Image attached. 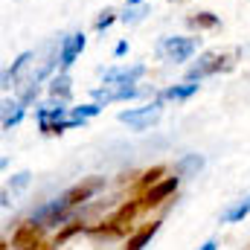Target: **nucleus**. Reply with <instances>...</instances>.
Returning a JSON list of instances; mask_svg holds the SVG:
<instances>
[{"label": "nucleus", "mask_w": 250, "mask_h": 250, "mask_svg": "<svg viewBox=\"0 0 250 250\" xmlns=\"http://www.w3.org/2000/svg\"><path fill=\"white\" fill-rule=\"evenodd\" d=\"M125 53H128V44L120 41V44H117V50H114V56H125Z\"/></svg>", "instance_id": "412c9836"}, {"label": "nucleus", "mask_w": 250, "mask_h": 250, "mask_svg": "<svg viewBox=\"0 0 250 250\" xmlns=\"http://www.w3.org/2000/svg\"><path fill=\"white\" fill-rule=\"evenodd\" d=\"M84 41H87V38H84L82 32H73V35H67L62 41V50H59V64H62V70H67L70 64L76 62V56L84 50Z\"/></svg>", "instance_id": "39448f33"}, {"label": "nucleus", "mask_w": 250, "mask_h": 250, "mask_svg": "<svg viewBox=\"0 0 250 250\" xmlns=\"http://www.w3.org/2000/svg\"><path fill=\"white\" fill-rule=\"evenodd\" d=\"M32 59H35V53H23V56H18V62L3 73V87H15V82H18V79H21V73L32 64Z\"/></svg>", "instance_id": "0eeeda50"}, {"label": "nucleus", "mask_w": 250, "mask_h": 250, "mask_svg": "<svg viewBox=\"0 0 250 250\" xmlns=\"http://www.w3.org/2000/svg\"><path fill=\"white\" fill-rule=\"evenodd\" d=\"M175 189H178V178H166L163 184H157V187L146 195V207H154V204H160V201H163V198H169Z\"/></svg>", "instance_id": "6e6552de"}, {"label": "nucleus", "mask_w": 250, "mask_h": 250, "mask_svg": "<svg viewBox=\"0 0 250 250\" xmlns=\"http://www.w3.org/2000/svg\"><path fill=\"white\" fill-rule=\"evenodd\" d=\"M99 187H102V181H90V184H84V187L79 184L76 189H70V192H67V201H70V204H79V201L90 198V195H93Z\"/></svg>", "instance_id": "f8f14e48"}, {"label": "nucleus", "mask_w": 250, "mask_h": 250, "mask_svg": "<svg viewBox=\"0 0 250 250\" xmlns=\"http://www.w3.org/2000/svg\"><path fill=\"white\" fill-rule=\"evenodd\" d=\"M143 18H146V9H143L140 3H137V6H131V9H125V12H123V21H125V23H140Z\"/></svg>", "instance_id": "dca6fc26"}, {"label": "nucleus", "mask_w": 250, "mask_h": 250, "mask_svg": "<svg viewBox=\"0 0 250 250\" xmlns=\"http://www.w3.org/2000/svg\"><path fill=\"white\" fill-rule=\"evenodd\" d=\"M137 3H143V0H128V6H137Z\"/></svg>", "instance_id": "5701e85b"}, {"label": "nucleus", "mask_w": 250, "mask_h": 250, "mask_svg": "<svg viewBox=\"0 0 250 250\" xmlns=\"http://www.w3.org/2000/svg\"><path fill=\"white\" fill-rule=\"evenodd\" d=\"M192 26H215V18L204 15V18H192Z\"/></svg>", "instance_id": "f3484780"}, {"label": "nucleus", "mask_w": 250, "mask_h": 250, "mask_svg": "<svg viewBox=\"0 0 250 250\" xmlns=\"http://www.w3.org/2000/svg\"><path fill=\"white\" fill-rule=\"evenodd\" d=\"M160 114H163V105H160V99H157V102H151V105L123 111V114H120V123H125L128 128H134V131H146V128H151V125L160 120Z\"/></svg>", "instance_id": "f03ea898"}, {"label": "nucleus", "mask_w": 250, "mask_h": 250, "mask_svg": "<svg viewBox=\"0 0 250 250\" xmlns=\"http://www.w3.org/2000/svg\"><path fill=\"white\" fill-rule=\"evenodd\" d=\"M26 184H29V175H26V172H23V175H18V178H15V189L26 187Z\"/></svg>", "instance_id": "aec40b11"}, {"label": "nucleus", "mask_w": 250, "mask_h": 250, "mask_svg": "<svg viewBox=\"0 0 250 250\" xmlns=\"http://www.w3.org/2000/svg\"><path fill=\"white\" fill-rule=\"evenodd\" d=\"M195 90H198V84H195V82H189V84H178V87H166L160 99H189Z\"/></svg>", "instance_id": "ddd939ff"}, {"label": "nucleus", "mask_w": 250, "mask_h": 250, "mask_svg": "<svg viewBox=\"0 0 250 250\" xmlns=\"http://www.w3.org/2000/svg\"><path fill=\"white\" fill-rule=\"evenodd\" d=\"M250 215V195H245L242 201H236L224 215H221V221L224 224H236V221H242V218H248Z\"/></svg>", "instance_id": "1a4fd4ad"}, {"label": "nucleus", "mask_w": 250, "mask_h": 250, "mask_svg": "<svg viewBox=\"0 0 250 250\" xmlns=\"http://www.w3.org/2000/svg\"><path fill=\"white\" fill-rule=\"evenodd\" d=\"M218 67H221L218 56H215V53H207V56H201V59H198V64H195V67H192V70L187 73V79H189V82H201L204 76L215 73Z\"/></svg>", "instance_id": "423d86ee"}, {"label": "nucleus", "mask_w": 250, "mask_h": 250, "mask_svg": "<svg viewBox=\"0 0 250 250\" xmlns=\"http://www.w3.org/2000/svg\"><path fill=\"white\" fill-rule=\"evenodd\" d=\"M50 93L56 96V99H70V76L67 73H59V76H53L50 79Z\"/></svg>", "instance_id": "9d476101"}, {"label": "nucleus", "mask_w": 250, "mask_h": 250, "mask_svg": "<svg viewBox=\"0 0 250 250\" xmlns=\"http://www.w3.org/2000/svg\"><path fill=\"white\" fill-rule=\"evenodd\" d=\"M67 207H70L67 195L56 198V201H50V204H44V207H38V209L32 212V224H47V227L59 224V218H56V215H62V212L67 209Z\"/></svg>", "instance_id": "20e7f679"}, {"label": "nucleus", "mask_w": 250, "mask_h": 250, "mask_svg": "<svg viewBox=\"0 0 250 250\" xmlns=\"http://www.w3.org/2000/svg\"><path fill=\"white\" fill-rule=\"evenodd\" d=\"M201 166H204V157H201V154H189V157H184V160L175 166V172H178V175H189V172H198Z\"/></svg>", "instance_id": "4468645a"}, {"label": "nucleus", "mask_w": 250, "mask_h": 250, "mask_svg": "<svg viewBox=\"0 0 250 250\" xmlns=\"http://www.w3.org/2000/svg\"><path fill=\"white\" fill-rule=\"evenodd\" d=\"M99 108H102L99 102H93V105H79V108H70V117H73V120H82V123H84V120L96 117V114H99Z\"/></svg>", "instance_id": "2eb2a0df"}, {"label": "nucleus", "mask_w": 250, "mask_h": 250, "mask_svg": "<svg viewBox=\"0 0 250 250\" xmlns=\"http://www.w3.org/2000/svg\"><path fill=\"white\" fill-rule=\"evenodd\" d=\"M111 23H114V15H111V12H105V18H99V21H96V29L102 32V29H108Z\"/></svg>", "instance_id": "a211bd4d"}, {"label": "nucleus", "mask_w": 250, "mask_h": 250, "mask_svg": "<svg viewBox=\"0 0 250 250\" xmlns=\"http://www.w3.org/2000/svg\"><path fill=\"white\" fill-rule=\"evenodd\" d=\"M215 248H218L215 242H207V245H201V248H198V250H215Z\"/></svg>", "instance_id": "4be33fe9"}, {"label": "nucleus", "mask_w": 250, "mask_h": 250, "mask_svg": "<svg viewBox=\"0 0 250 250\" xmlns=\"http://www.w3.org/2000/svg\"><path fill=\"white\" fill-rule=\"evenodd\" d=\"M146 76V67L143 64H131V67H108L102 70V79L105 84H137V79Z\"/></svg>", "instance_id": "7ed1b4c3"}, {"label": "nucleus", "mask_w": 250, "mask_h": 250, "mask_svg": "<svg viewBox=\"0 0 250 250\" xmlns=\"http://www.w3.org/2000/svg\"><path fill=\"white\" fill-rule=\"evenodd\" d=\"M157 227H160V221H151L148 227H143V230H140V233H137V236L128 242V250H143L148 242H151V236L157 233Z\"/></svg>", "instance_id": "9b49d317"}, {"label": "nucleus", "mask_w": 250, "mask_h": 250, "mask_svg": "<svg viewBox=\"0 0 250 250\" xmlns=\"http://www.w3.org/2000/svg\"><path fill=\"white\" fill-rule=\"evenodd\" d=\"M160 172H163V169H151V172H146V184H154V181L160 178Z\"/></svg>", "instance_id": "6ab92c4d"}, {"label": "nucleus", "mask_w": 250, "mask_h": 250, "mask_svg": "<svg viewBox=\"0 0 250 250\" xmlns=\"http://www.w3.org/2000/svg\"><path fill=\"white\" fill-rule=\"evenodd\" d=\"M195 50H198V38H184V35H166V38H160L157 41V56L163 59V62H187L195 56Z\"/></svg>", "instance_id": "f257e3e1"}]
</instances>
